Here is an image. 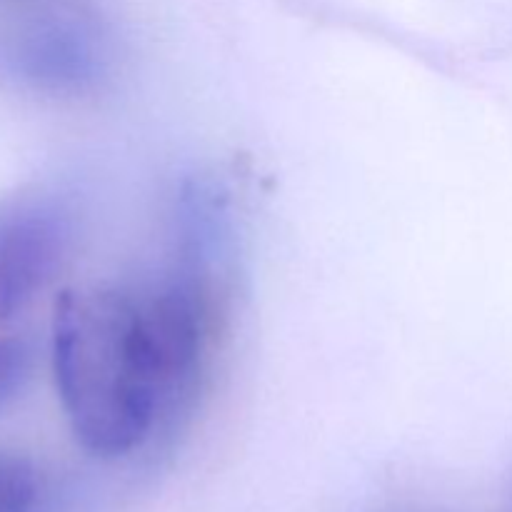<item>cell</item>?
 Instances as JSON below:
<instances>
[{"label":"cell","instance_id":"obj_1","mask_svg":"<svg viewBox=\"0 0 512 512\" xmlns=\"http://www.w3.org/2000/svg\"><path fill=\"white\" fill-rule=\"evenodd\" d=\"M50 358L73 438L95 458H123L153 430L165 390L143 300L113 288H70L50 323Z\"/></svg>","mask_w":512,"mask_h":512},{"label":"cell","instance_id":"obj_2","mask_svg":"<svg viewBox=\"0 0 512 512\" xmlns=\"http://www.w3.org/2000/svg\"><path fill=\"white\" fill-rule=\"evenodd\" d=\"M68 245V218L38 190L0 203V325L10 323L43 290Z\"/></svg>","mask_w":512,"mask_h":512},{"label":"cell","instance_id":"obj_3","mask_svg":"<svg viewBox=\"0 0 512 512\" xmlns=\"http://www.w3.org/2000/svg\"><path fill=\"white\" fill-rule=\"evenodd\" d=\"M15 73L48 93L80 90L95 78V50L75 25L40 20L28 25L10 48Z\"/></svg>","mask_w":512,"mask_h":512},{"label":"cell","instance_id":"obj_4","mask_svg":"<svg viewBox=\"0 0 512 512\" xmlns=\"http://www.w3.org/2000/svg\"><path fill=\"white\" fill-rule=\"evenodd\" d=\"M40 475L23 455L0 450V512H38Z\"/></svg>","mask_w":512,"mask_h":512},{"label":"cell","instance_id":"obj_5","mask_svg":"<svg viewBox=\"0 0 512 512\" xmlns=\"http://www.w3.org/2000/svg\"><path fill=\"white\" fill-rule=\"evenodd\" d=\"M30 373V348L15 335H0V410L23 390Z\"/></svg>","mask_w":512,"mask_h":512},{"label":"cell","instance_id":"obj_6","mask_svg":"<svg viewBox=\"0 0 512 512\" xmlns=\"http://www.w3.org/2000/svg\"><path fill=\"white\" fill-rule=\"evenodd\" d=\"M510 512H512V490H510Z\"/></svg>","mask_w":512,"mask_h":512}]
</instances>
